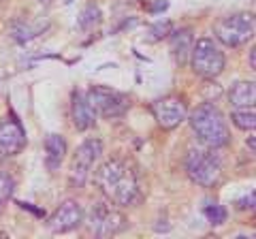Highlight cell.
I'll return each instance as SVG.
<instances>
[{"instance_id": "ba28073f", "label": "cell", "mask_w": 256, "mask_h": 239, "mask_svg": "<svg viewBox=\"0 0 256 239\" xmlns=\"http://www.w3.org/2000/svg\"><path fill=\"white\" fill-rule=\"evenodd\" d=\"M128 226V220L124 214H120L114 207H109L107 203L94 205V210L90 214V228L96 237H114Z\"/></svg>"}, {"instance_id": "5bb4252c", "label": "cell", "mask_w": 256, "mask_h": 239, "mask_svg": "<svg viewBox=\"0 0 256 239\" xmlns=\"http://www.w3.org/2000/svg\"><path fill=\"white\" fill-rule=\"evenodd\" d=\"M45 152H47V166L56 171L62 164L64 156H66V141L60 134H50L45 139Z\"/></svg>"}, {"instance_id": "52a82bcc", "label": "cell", "mask_w": 256, "mask_h": 239, "mask_svg": "<svg viewBox=\"0 0 256 239\" xmlns=\"http://www.w3.org/2000/svg\"><path fill=\"white\" fill-rule=\"evenodd\" d=\"M100 154L102 143L98 139H88L77 148V152L73 154V162H70V184L75 188H82L86 184L88 175L92 171V164Z\"/></svg>"}, {"instance_id": "ac0fdd59", "label": "cell", "mask_w": 256, "mask_h": 239, "mask_svg": "<svg viewBox=\"0 0 256 239\" xmlns=\"http://www.w3.org/2000/svg\"><path fill=\"white\" fill-rule=\"evenodd\" d=\"M98 22H100V11H98V6L88 4L86 9L82 11V18H79V26H82L84 30H92L94 26H98Z\"/></svg>"}, {"instance_id": "277c9868", "label": "cell", "mask_w": 256, "mask_h": 239, "mask_svg": "<svg viewBox=\"0 0 256 239\" xmlns=\"http://www.w3.org/2000/svg\"><path fill=\"white\" fill-rule=\"evenodd\" d=\"M256 22L252 13H233L216 22L214 34L226 47H242L254 38Z\"/></svg>"}, {"instance_id": "ffe728a7", "label": "cell", "mask_w": 256, "mask_h": 239, "mask_svg": "<svg viewBox=\"0 0 256 239\" xmlns=\"http://www.w3.org/2000/svg\"><path fill=\"white\" fill-rule=\"evenodd\" d=\"M150 32L154 34V36H152L154 41H156V38H162V36H166V34L171 32V24H169V22H164V24H156V26L152 28Z\"/></svg>"}, {"instance_id": "e0dca14e", "label": "cell", "mask_w": 256, "mask_h": 239, "mask_svg": "<svg viewBox=\"0 0 256 239\" xmlns=\"http://www.w3.org/2000/svg\"><path fill=\"white\" fill-rule=\"evenodd\" d=\"M13 190H15L13 175L0 166V212L4 210V205L9 203V198L13 196Z\"/></svg>"}, {"instance_id": "8fae6325", "label": "cell", "mask_w": 256, "mask_h": 239, "mask_svg": "<svg viewBox=\"0 0 256 239\" xmlns=\"http://www.w3.org/2000/svg\"><path fill=\"white\" fill-rule=\"evenodd\" d=\"M26 148V132L15 120H0V156H15Z\"/></svg>"}, {"instance_id": "603a6c76", "label": "cell", "mask_w": 256, "mask_h": 239, "mask_svg": "<svg viewBox=\"0 0 256 239\" xmlns=\"http://www.w3.org/2000/svg\"><path fill=\"white\" fill-rule=\"evenodd\" d=\"M250 152H254V134L250 137Z\"/></svg>"}, {"instance_id": "7a4b0ae2", "label": "cell", "mask_w": 256, "mask_h": 239, "mask_svg": "<svg viewBox=\"0 0 256 239\" xmlns=\"http://www.w3.org/2000/svg\"><path fill=\"white\" fill-rule=\"evenodd\" d=\"M190 128L194 130L198 141L207 148H224L230 141V132L226 126L222 111L212 105V102H203L190 114Z\"/></svg>"}, {"instance_id": "d6986e66", "label": "cell", "mask_w": 256, "mask_h": 239, "mask_svg": "<svg viewBox=\"0 0 256 239\" xmlns=\"http://www.w3.org/2000/svg\"><path fill=\"white\" fill-rule=\"evenodd\" d=\"M205 216H207V220H210L212 224H222V222L226 220V210H224L222 205H218V203H212V205L205 207Z\"/></svg>"}, {"instance_id": "7c38bea8", "label": "cell", "mask_w": 256, "mask_h": 239, "mask_svg": "<svg viewBox=\"0 0 256 239\" xmlns=\"http://www.w3.org/2000/svg\"><path fill=\"white\" fill-rule=\"evenodd\" d=\"M70 118H73V124L77 130H88L92 128L94 122H96V114L94 109L90 107L86 94L82 92H75L73 94V102H70Z\"/></svg>"}, {"instance_id": "30bf717a", "label": "cell", "mask_w": 256, "mask_h": 239, "mask_svg": "<svg viewBox=\"0 0 256 239\" xmlns=\"http://www.w3.org/2000/svg\"><path fill=\"white\" fill-rule=\"evenodd\" d=\"M84 222V210L82 205L73 198L60 203V207L56 210L50 220H47V226H50L52 233H68V230L77 228Z\"/></svg>"}, {"instance_id": "44dd1931", "label": "cell", "mask_w": 256, "mask_h": 239, "mask_svg": "<svg viewBox=\"0 0 256 239\" xmlns=\"http://www.w3.org/2000/svg\"><path fill=\"white\" fill-rule=\"evenodd\" d=\"M237 207H239V210H252V207H254V192H250V196L242 198V201L237 203Z\"/></svg>"}, {"instance_id": "9c48e42d", "label": "cell", "mask_w": 256, "mask_h": 239, "mask_svg": "<svg viewBox=\"0 0 256 239\" xmlns=\"http://www.w3.org/2000/svg\"><path fill=\"white\" fill-rule=\"evenodd\" d=\"M152 114H154L158 126L171 130L188 118V107L180 96H164L152 102Z\"/></svg>"}, {"instance_id": "6da1fadb", "label": "cell", "mask_w": 256, "mask_h": 239, "mask_svg": "<svg viewBox=\"0 0 256 239\" xmlns=\"http://www.w3.org/2000/svg\"><path fill=\"white\" fill-rule=\"evenodd\" d=\"M94 184L114 205L126 207L139 198V180L124 160H107L94 173Z\"/></svg>"}, {"instance_id": "4fadbf2b", "label": "cell", "mask_w": 256, "mask_h": 239, "mask_svg": "<svg viewBox=\"0 0 256 239\" xmlns=\"http://www.w3.org/2000/svg\"><path fill=\"white\" fill-rule=\"evenodd\" d=\"M228 100L235 109L237 107H252L256 100V88L254 82H237L228 92Z\"/></svg>"}, {"instance_id": "8992f818", "label": "cell", "mask_w": 256, "mask_h": 239, "mask_svg": "<svg viewBox=\"0 0 256 239\" xmlns=\"http://www.w3.org/2000/svg\"><path fill=\"white\" fill-rule=\"evenodd\" d=\"M86 98L96 116L107 118V120L122 118L128 111V107H130L128 94L111 90V88H105V86H92L90 90L86 92Z\"/></svg>"}, {"instance_id": "3957f363", "label": "cell", "mask_w": 256, "mask_h": 239, "mask_svg": "<svg viewBox=\"0 0 256 239\" xmlns=\"http://www.w3.org/2000/svg\"><path fill=\"white\" fill-rule=\"evenodd\" d=\"M186 173L194 184L212 188L218 184L222 173V158L214 152V148H192L186 154Z\"/></svg>"}, {"instance_id": "9a60e30c", "label": "cell", "mask_w": 256, "mask_h": 239, "mask_svg": "<svg viewBox=\"0 0 256 239\" xmlns=\"http://www.w3.org/2000/svg\"><path fill=\"white\" fill-rule=\"evenodd\" d=\"M171 34V52L175 56L178 62H186L188 54L192 50V32L186 30H180V32H169Z\"/></svg>"}, {"instance_id": "7402d4cb", "label": "cell", "mask_w": 256, "mask_h": 239, "mask_svg": "<svg viewBox=\"0 0 256 239\" xmlns=\"http://www.w3.org/2000/svg\"><path fill=\"white\" fill-rule=\"evenodd\" d=\"M250 66H252V68H254V66H256V62H254V50H252V52H250Z\"/></svg>"}, {"instance_id": "2e32d148", "label": "cell", "mask_w": 256, "mask_h": 239, "mask_svg": "<svg viewBox=\"0 0 256 239\" xmlns=\"http://www.w3.org/2000/svg\"><path fill=\"white\" fill-rule=\"evenodd\" d=\"M230 120L237 128L242 130H254L256 126V111H254V105L252 107H237L233 114H230Z\"/></svg>"}, {"instance_id": "5b68a950", "label": "cell", "mask_w": 256, "mask_h": 239, "mask_svg": "<svg viewBox=\"0 0 256 239\" xmlns=\"http://www.w3.org/2000/svg\"><path fill=\"white\" fill-rule=\"evenodd\" d=\"M224 64H226V58H224L220 47L212 38H198L196 43H192L190 66L198 77H205V79L218 77L224 70Z\"/></svg>"}]
</instances>
